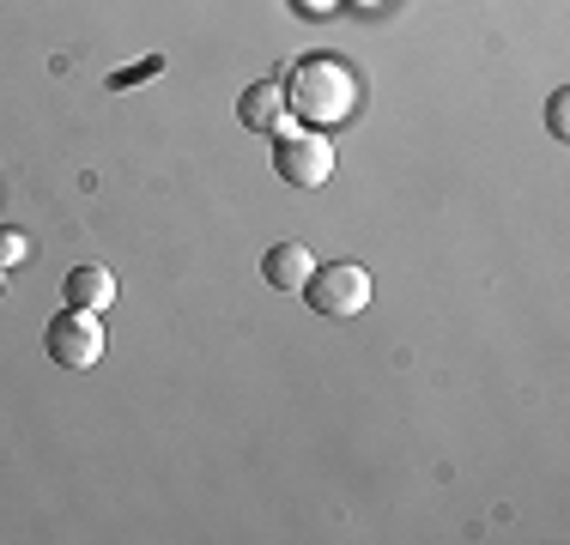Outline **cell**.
Listing matches in <instances>:
<instances>
[{
	"instance_id": "obj_1",
	"label": "cell",
	"mask_w": 570,
	"mask_h": 545,
	"mask_svg": "<svg viewBox=\"0 0 570 545\" xmlns=\"http://www.w3.org/2000/svg\"><path fill=\"white\" fill-rule=\"evenodd\" d=\"M279 91H285V109L316 121V128H334V121H346L358 109V73L346 61H334V54H304L279 79Z\"/></svg>"
},
{
	"instance_id": "obj_2",
	"label": "cell",
	"mask_w": 570,
	"mask_h": 545,
	"mask_svg": "<svg viewBox=\"0 0 570 545\" xmlns=\"http://www.w3.org/2000/svg\"><path fill=\"white\" fill-rule=\"evenodd\" d=\"M304 304L316 309V316H328V321L358 316V309L371 304V272H364L358 261H328V267H316V272L304 279Z\"/></svg>"
},
{
	"instance_id": "obj_3",
	"label": "cell",
	"mask_w": 570,
	"mask_h": 545,
	"mask_svg": "<svg viewBox=\"0 0 570 545\" xmlns=\"http://www.w3.org/2000/svg\"><path fill=\"white\" fill-rule=\"evenodd\" d=\"M274 176L292 188H322L334 176V146L322 140V133H297L285 128L274 140Z\"/></svg>"
},
{
	"instance_id": "obj_4",
	"label": "cell",
	"mask_w": 570,
	"mask_h": 545,
	"mask_svg": "<svg viewBox=\"0 0 570 545\" xmlns=\"http://www.w3.org/2000/svg\"><path fill=\"white\" fill-rule=\"evenodd\" d=\"M43 351L61 364V370H91V364L104 358V327L91 309H67V316L49 321L43 334Z\"/></svg>"
},
{
	"instance_id": "obj_5",
	"label": "cell",
	"mask_w": 570,
	"mask_h": 545,
	"mask_svg": "<svg viewBox=\"0 0 570 545\" xmlns=\"http://www.w3.org/2000/svg\"><path fill=\"white\" fill-rule=\"evenodd\" d=\"M237 121L249 133H279L292 128V109H285V91H279V79H262V86H249L243 91V103H237Z\"/></svg>"
},
{
	"instance_id": "obj_6",
	"label": "cell",
	"mask_w": 570,
	"mask_h": 545,
	"mask_svg": "<svg viewBox=\"0 0 570 545\" xmlns=\"http://www.w3.org/2000/svg\"><path fill=\"white\" fill-rule=\"evenodd\" d=\"M61 297H67V309H91V316H104V309L116 304V272L110 267H73L61 279Z\"/></svg>"
},
{
	"instance_id": "obj_7",
	"label": "cell",
	"mask_w": 570,
	"mask_h": 545,
	"mask_svg": "<svg viewBox=\"0 0 570 545\" xmlns=\"http://www.w3.org/2000/svg\"><path fill=\"white\" fill-rule=\"evenodd\" d=\"M316 272L304 242H274V249L262 255V279L274 285V291H304V279Z\"/></svg>"
},
{
	"instance_id": "obj_8",
	"label": "cell",
	"mask_w": 570,
	"mask_h": 545,
	"mask_svg": "<svg viewBox=\"0 0 570 545\" xmlns=\"http://www.w3.org/2000/svg\"><path fill=\"white\" fill-rule=\"evenodd\" d=\"M165 73V54H146V61L121 67V73H110V91H128V86H146V79Z\"/></svg>"
},
{
	"instance_id": "obj_9",
	"label": "cell",
	"mask_w": 570,
	"mask_h": 545,
	"mask_svg": "<svg viewBox=\"0 0 570 545\" xmlns=\"http://www.w3.org/2000/svg\"><path fill=\"white\" fill-rule=\"evenodd\" d=\"M24 255H31V237H24V230H0V267L24 261Z\"/></svg>"
},
{
	"instance_id": "obj_10",
	"label": "cell",
	"mask_w": 570,
	"mask_h": 545,
	"mask_svg": "<svg viewBox=\"0 0 570 545\" xmlns=\"http://www.w3.org/2000/svg\"><path fill=\"white\" fill-rule=\"evenodd\" d=\"M547 121H552V133H559V140H564V128H570V91H559V98H552Z\"/></svg>"
},
{
	"instance_id": "obj_11",
	"label": "cell",
	"mask_w": 570,
	"mask_h": 545,
	"mask_svg": "<svg viewBox=\"0 0 570 545\" xmlns=\"http://www.w3.org/2000/svg\"><path fill=\"white\" fill-rule=\"evenodd\" d=\"M334 7H341V0H297V12H309V19H328Z\"/></svg>"
},
{
	"instance_id": "obj_12",
	"label": "cell",
	"mask_w": 570,
	"mask_h": 545,
	"mask_svg": "<svg viewBox=\"0 0 570 545\" xmlns=\"http://www.w3.org/2000/svg\"><path fill=\"white\" fill-rule=\"evenodd\" d=\"M0 291H7V272H0Z\"/></svg>"
},
{
	"instance_id": "obj_13",
	"label": "cell",
	"mask_w": 570,
	"mask_h": 545,
	"mask_svg": "<svg viewBox=\"0 0 570 545\" xmlns=\"http://www.w3.org/2000/svg\"><path fill=\"white\" fill-rule=\"evenodd\" d=\"M364 7H376V0H364Z\"/></svg>"
}]
</instances>
